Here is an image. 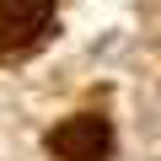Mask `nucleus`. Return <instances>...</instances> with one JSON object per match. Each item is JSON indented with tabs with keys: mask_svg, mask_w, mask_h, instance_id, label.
Instances as JSON below:
<instances>
[{
	"mask_svg": "<svg viewBox=\"0 0 161 161\" xmlns=\"http://www.w3.org/2000/svg\"><path fill=\"white\" fill-rule=\"evenodd\" d=\"M54 16V0H0V54L27 48Z\"/></svg>",
	"mask_w": 161,
	"mask_h": 161,
	"instance_id": "obj_1",
	"label": "nucleus"
},
{
	"mask_svg": "<svg viewBox=\"0 0 161 161\" xmlns=\"http://www.w3.org/2000/svg\"><path fill=\"white\" fill-rule=\"evenodd\" d=\"M54 150L70 156V161H97V156L108 150V129H102L97 118H75V124L54 129Z\"/></svg>",
	"mask_w": 161,
	"mask_h": 161,
	"instance_id": "obj_2",
	"label": "nucleus"
}]
</instances>
